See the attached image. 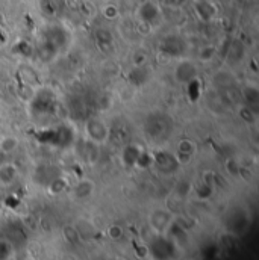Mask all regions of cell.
I'll return each mask as SVG.
<instances>
[{
	"label": "cell",
	"instance_id": "15",
	"mask_svg": "<svg viewBox=\"0 0 259 260\" xmlns=\"http://www.w3.org/2000/svg\"><path fill=\"white\" fill-rule=\"evenodd\" d=\"M108 235H109L111 239L117 241V239H120V238L123 236V229H122L120 225H111V227L108 229Z\"/></svg>",
	"mask_w": 259,
	"mask_h": 260
},
{
	"label": "cell",
	"instance_id": "16",
	"mask_svg": "<svg viewBox=\"0 0 259 260\" xmlns=\"http://www.w3.org/2000/svg\"><path fill=\"white\" fill-rule=\"evenodd\" d=\"M212 55H214V49L212 47H205L202 52H200V59L202 61H209L211 58H212Z\"/></svg>",
	"mask_w": 259,
	"mask_h": 260
},
{
	"label": "cell",
	"instance_id": "18",
	"mask_svg": "<svg viewBox=\"0 0 259 260\" xmlns=\"http://www.w3.org/2000/svg\"><path fill=\"white\" fill-rule=\"evenodd\" d=\"M0 26H5V15L0 12Z\"/></svg>",
	"mask_w": 259,
	"mask_h": 260
},
{
	"label": "cell",
	"instance_id": "12",
	"mask_svg": "<svg viewBox=\"0 0 259 260\" xmlns=\"http://www.w3.org/2000/svg\"><path fill=\"white\" fill-rule=\"evenodd\" d=\"M102 14H103V17L106 18V20H116L117 17H119V14H120V11H119V8L116 6V5H106L103 9H102Z\"/></svg>",
	"mask_w": 259,
	"mask_h": 260
},
{
	"label": "cell",
	"instance_id": "9",
	"mask_svg": "<svg viewBox=\"0 0 259 260\" xmlns=\"http://www.w3.org/2000/svg\"><path fill=\"white\" fill-rule=\"evenodd\" d=\"M197 14L200 15V18H203V20H209V18H212V8H211V5L208 3V2H205V0H200L198 3H197Z\"/></svg>",
	"mask_w": 259,
	"mask_h": 260
},
{
	"label": "cell",
	"instance_id": "10",
	"mask_svg": "<svg viewBox=\"0 0 259 260\" xmlns=\"http://www.w3.org/2000/svg\"><path fill=\"white\" fill-rule=\"evenodd\" d=\"M125 162L128 164V165H136V160H138V157H139V154H141V151L136 148V147H126L125 148Z\"/></svg>",
	"mask_w": 259,
	"mask_h": 260
},
{
	"label": "cell",
	"instance_id": "6",
	"mask_svg": "<svg viewBox=\"0 0 259 260\" xmlns=\"http://www.w3.org/2000/svg\"><path fill=\"white\" fill-rule=\"evenodd\" d=\"M155 159H156V164H158L159 167H162L164 170H165V168H173L175 165H179L176 156H173V154H170V153H165V151L158 153ZM162 168H161V170H162Z\"/></svg>",
	"mask_w": 259,
	"mask_h": 260
},
{
	"label": "cell",
	"instance_id": "8",
	"mask_svg": "<svg viewBox=\"0 0 259 260\" xmlns=\"http://www.w3.org/2000/svg\"><path fill=\"white\" fill-rule=\"evenodd\" d=\"M17 147H18V139L14 136H5L0 141V150L3 153H12L17 150Z\"/></svg>",
	"mask_w": 259,
	"mask_h": 260
},
{
	"label": "cell",
	"instance_id": "1",
	"mask_svg": "<svg viewBox=\"0 0 259 260\" xmlns=\"http://www.w3.org/2000/svg\"><path fill=\"white\" fill-rule=\"evenodd\" d=\"M87 135L88 139L94 144H102L108 139L109 136V129L105 126V123H102V120L99 118H91L87 123Z\"/></svg>",
	"mask_w": 259,
	"mask_h": 260
},
{
	"label": "cell",
	"instance_id": "14",
	"mask_svg": "<svg viewBox=\"0 0 259 260\" xmlns=\"http://www.w3.org/2000/svg\"><path fill=\"white\" fill-rule=\"evenodd\" d=\"M65 189V182L64 180H61V179H56V180H53L52 182V185H50V194H61V192H64Z\"/></svg>",
	"mask_w": 259,
	"mask_h": 260
},
{
	"label": "cell",
	"instance_id": "17",
	"mask_svg": "<svg viewBox=\"0 0 259 260\" xmlns=\"http://www.w3.org/2000/svg\"><path fill=\"white\" fill-rule=\"evenodd\" d=\"M8 41V32L5 30V26H0V47L5 46Z\"/></svg>",
	"mask_w": 259,
	"mask_h": 260
},
{
	"label": "cell",
	"instance_id": "13",
	"mask_svg": "<svg viewBox=\"0 0 259 260\" xmlns=\"http://www.w3.org/2000/svg\"><path fill=\"white\" fill-rule=\"evenodd\" d=\"M226 170L231 176H240V171H241V167L238 165V162L235 159H229L226 162Z\"/></svg>",
	"mask_w": 259,
	"mask_h": 260
},
{
	"label": "cell",
	"instance_id": "4",
	"mask_svg": "<svg viewBox=\"0 0 259 260\" xmlns=\"http://www.w3.org/2000/svg\"><path fill=\"white\" fill-rule=\"evenodd\" d=\"M17 179V168L11 164H3L0 165V183L2 185H9Z\"/></svg>",
	"mask_w": 259,
	"mask_h": 260
},
{
	"label": "cell",
	"instance_id": "11",
	"mask_svg": "<svg viewBox=\"0 0 259 260\" xmlns=\"http://www.w3.org/2000/svg\"><path fill=\"white\" fill-rule=\"evenodd\" d=\"M193 151H194V144H193V141L184 139V141L179 142V156H187V157L190 159L191 154H193Z\"/></svg>",
	"mask_w": 259,
	"mask_h": 260
},
{
	"label": "cell",
	"instance_id": "2",
	"mask_svg": "<svg viewBox=\"0 0 259 260\" xmlns=\"http://www.w3.org/2000/svg\"><path fill=\"white\" fill-rule=\"evenodd\" d=\"M138 18L141 20L142 24H153L161 18V8L155 2H144L139 5L136 11Z\"/></svg>",
	"mask_w": 259,
	"mask_h": 260
},
{
	"label": "cell",
	"instance_id": "5",
	"mask_svg": "<svg viewBox=\"0 0 259 260\" xmlns=\"http://www.w3.org/2000/svg\"><path fill=\"white\" fill-rule=\"evenodd\" d=\"M93 189H94V185L90 180H80L74 186V197L76 198H80V200L88 198L90 195L93 194Z\"/></svg>",
	"mask_w": 259,
	"mask_h": 260
},
{
	"label": "cell",
	"instance_id": "7",
	"mask_svg": "<svg viewBox=\"0 0 259 260\" xmlns=\"http://www.w3.org/2000/svg\"><path fill=\"white\" fill-rule=\"evenodd\" d=\"M96 40H97V44L102 46L103 49L111 47V46H112V41H114L111 32L106 30V29H99L97 34H96ZM102 47H100V49H102Z\"/></svg>",
	"mask_w": 259,
	"mask_h": 260
},
{
	"label": "cell",
	"instance_id": "3",
	"mask_svg": "<svg viewBox=\"0 0 259 260\" xmlns=\"http://www.w3.org/2000/svg\"><path fill=\"white\" fill-rule=\"evenodd\" d=\"M175 77L182 82V83H188L190 80H193L197 77V73H195V67L191 62H182V64L178 65L176 71H175Z\"/></svg>",
	"mask_w": 259,
	"mask_h": 260
}]
</instances>
